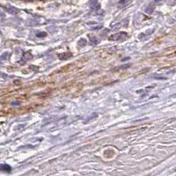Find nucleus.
<instances>
[{"label":"nucleus","mask_w":176,"mask_h":176,"mask_svg":"<svg viewBox=\"0 0 176 176\" xmlns=\"http://www.w3.org/2000/svg\"><path fill=\"white\" fill-rule=\"evenodd\" d=\"M126 38H128V33L125 32H121V33H117L115 34H112L111 36L108 37L109 41H123Z\"/></svg>","instance_id":"f257e3e1"},{"label":"nucleus","mask_w":176,"mask_h":176,"mask_svg":"<svg viewBox=\"0 0 176 176\" xmlns=\"http://www.w3.org/2000/svg\"><path fill=\"white\" fill-rule=\"evenodd\" d=\"M59 58L61 60H66V59H69L70 57L72 56V54L70 52H66V53H63V54H59Z\"/></svg>","instance_id":"f03ea898"},{"label":"nucleus","mask_w":176,"mask_h":176,"mask_svg":"<svg viewBox=\"0 0 176 176\" xmlns=\"http://www.w3.org/2000/svg\"><path fill=\"white\" fill-rule=\"evenodd\" d=\"M11 170H12V168H11L10 166H8V165L6 164H0V171H4V172H7V173H9V172H11Z\"/></svg>","instance_id":"7ed1b4c3"},{"label":"nucleus","mask_w":176,"mask_h":176,"mask_svg":"<svg viewBox=\"0 0 176 176\" xmlns=\"http://www.w3.org/2000/svg\"><path fill=\"white\" fill-rule=\"evenodd\" d=\"M99 7H100V5H99V2L97 0H92L91 3V8L92 10H98V9H99Z\"/></svg>","instance_id":"20e7f679"},{"label":"nucleus","mask_w":176,"mask_h":176,"mask_svg":"<svg viewBox=\"0 0 176 176\" xmlns=\"http://www.w3.org/2000/svg\"><path fill=\"white\" fill-rule=\"evenodd\" d=\"M87 26H91V28L92 29H93V30H95V29H98V28H101L102 27V25H100V24H97L96 22H89L87 23Z\"/></svg>","instance_id":"39448f33"},{"label":"nucleus","mask_w":176,"mask_h":176,"mask_svg":"<svg viewBox=\"0 0 176 176\" xmlns=\"http://www.w3.org/2000/svg\"><path fill=\"white\" fill-rule=\"evenodd\" d=\"M6 10H7V12H8L9 13H11V14H17L18 12H19V10H18L17 8H15V7H13V6H7Z\"/></svg>","instance_id":"423d86ee"},{"label":"nucleus","mask_w":176,"mask_h":176,"mask_svg":"<svg viewBox=\"0 0 176 176\" xmlns=\"http://www.w3.org/2000/svg\"><path fill=\"white\" fill-rule=\"evenodd\" d=\"M23 58L25 59V61H27V60H31L33 58V55L30 52H25L23 55Z\"/></svg>","instance_id":"0eeeda50"},{"label":"nucleus","mask_w":176,"mask_h":176,"mask_svg":"<svg viewBox=\"0 0 176 176\" xmlns=\"http://www.w3.org/2000/svg\"><path fill=\"white\" fill-rule=\"evenodd\" d=\"M78 44H79V47H85L86 45V39H80V40L78 42Z\"/></svg>","instance_id":"6e6552de"},{"label":"nucleus","mask_w":176,"mask_h":176,"mask_svg":"<svg viewBox=\"0 0 176 176\" xmlns=\"http://www.w3.org/2000/svg\"><path fill=\"white\" fill-rule=\"evenodd\" d=\"M89 37H90V40H91V42H92V43H93L94 45H97L99 42V39H97L96 37H94V36H89Z\"/></svg>","instance_id":"1a4fd4ad"},{"label":"nucleus","mask_w":176,"mask_h":176,"mask_svg":"<svg viewBox=\"0 0 176 176\" xmlns=\"http://www.w3.org/2000/svg\"><path fill=\"white\" fill-rule=\"evenodd\" d=\"M9 56H10V54H9L8 52H5L4 54H2L1 56H0V60H1V61H4V60H6L7 58H8Z\"/></svg>","instance_id":"9d476101"},{"label":"nucleus","mask_w":176,"mask_h":176,"mask_svg":"<svg viewBox=\"0 0 176 176\" xmlns=\"http://www.w3.org/2000/svg\"><path fill=\"white\" fill-rule=\"evenodd\" d=\"M154 11V6H152V5H149L148 7H147L146 9H145V12H146V13H152V12Z\"/></svg>","instance_id":"9b49d317"},{"label":"nucleus","mask_w":176,"mask_h":176,"mask_svg":"<svg viewBox=\"0 0 176 176\" xmlns=\"http://www.w3.org/2000/svg\"><path fill=\"white\" fill-rule=\"evenodd\" d=\"M121 26V23L117 22V23H114V24L111 25V27H113L114 29H118L119 27Z\"/></svg>","instance_id":"f8f14e48"},{"label":"nucleus","mask_w":176,"mask_h":176,"mask_svg":"<svg viewBox=\"0 0 176 176\" xmlns=\"http://www.w3.org/2000/svg\"><path fill=\"white\" fill-rule=\"evenodd\" d=\"M47 36V33L46 32H41V33H37V37H40V38H42V37Z\"/></svg>","instance_id":"ddd939ff"},{"label":"nucleus","mask_w":176,"mask_h":176,"mask_svg":"<svg viewBox=\"0 0 176 176\" xmlns=\"http://www.w3.org/2000/svg\"><path fill=\"white\" fill-rule=\"evenodd\" d=\"M130 2V0H120V4L122 5H126L127 4H129Z\"/></svg>","instance_id":"4468645a"},{"label":"nucleus","mask_w":176,"mask_h":176,"mask_svg":"<svg viewBox=\"0 0 176 176\" xmlns=\"http://www.w3.org/2000/svg\"><path fill=\"white\" fill-rule=\"evenodd\" d=\"M5 12L2 11V9H0V17H5Z\"/></svg>","instance_id":"2eb2a0df"},{"label":"nucleus","mask_w":176,"mask_h":176,"mask_svg":"<svg viewBox=\"0 0 176 176\" xmlns=\"http://www.w3.org/2000/svg\"><path fill=\"white\" fill-rule=\"evenodd\" d=\"M108 32H109V30H107V29H105L104 30V32H102V33H101V35H104V34H106V33H108Z\"/></svg>","instance_id":"dca6fc26"},{"label":"nucleus","mask_w":176,"mask_h":176,"mask_svg":"<svg viewBox=\"0 0 176 176\" xmlns=\"http://www.w3.org/2000/svg\"><path fill=\"white\" fill-rule=\"evenodd\" d=\"M0 77H6V75H5V74H3V73H0Z\"/></svg>","instance_id":"f3484780"},{"label":"nucleus","mask_w":176,"mask_h":176,"mask_svg":"<svg viewBox=\"0 0 176 176\" xmlns=\"http://www.w3.org/2000/svg\"><path fill=\"white\" fill-rule=\"evenodd\" d=\"M30 68H31V69H34L35 71L38 70V68H37V67H33V66H31V67H30Z\"/></svg>","instance_id":"a211bd4d"},{"label":"nucleus","mask_w":176,"mask_h":176,"mask_svg":"<svg viewBox=\"0 0 176 176\" xmlns=\"http://www.w3.org/2000/svg\"><path fill=\"white\" fill-rule=\"evenodd\" d=\"M19 102H12V105H19Z\"/></svg>","instance_id":"6ab92c4d"}]
</instances>
